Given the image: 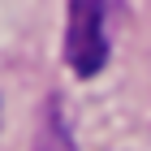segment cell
I'll use <instances>...</instances> for the list:
<instances>
[{
    "label": "cell",
    "instance_id": "cell-1",
    "mask_svg": "<svg viewBox=\"0 0 151 151\" xmlns=\"http://www.w3.org/2000/svg\"><path fill=\"white\" fill-rule=\"evenodd\" d=\"M108 0H69V30H65V60L78 78L104 69L108 60V30H104Z\"/></svg>",
    "mask_w": 151,
    "mask_h": 151
}]
</instances>
